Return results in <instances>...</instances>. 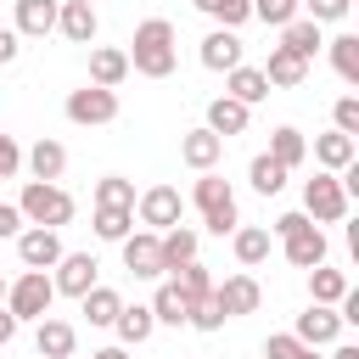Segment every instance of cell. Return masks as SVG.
Listing matches in <instances>:
<instances>
[{
	"label": "cell",
	"instance_id": "1f68e13d",
	"mask_svg": "<svg viewBox=\"0 0 359 359\" xmlns=\"http://www.w3.org/2000/svg\"><path fill=\"white\" fill-rule=\"evenodd\" d=\"M146 309H151V320H157V325H185V320H191V303L174 292V280H163V286H157V297H151Z\"/></svg>",
	"mask_w": 359,
	"mask_h": 359
},
{
	"label": "cell",
	"instance_id": "d6986e66",
	"mask_svg": "<svg viewBox=\"0 0 359 359\" xmlns=\"http://www.w3.org/2000/svg\"><path fill=\"white\" fill-rule=\"evenodd\" d=\"M180 157H185V168H196V174H208L219 157H224V140L213 135V129H191L185 140H180Z\"/></svg>",
	"mask_w": 359,
	"mask_h": 359
},
{
	"label": "cell",
	"instance_id": "ba28073f",
	"mask_svg": "<svg viewBox=\"0 0 359 359\" xmlns=\"http://www.w3.org/2000/svg\"><path fill=\"white\" fill-rule=\"evenodd\" d=\"M180 208H185V202H180V191H174V185H151V191H140V202H135L140 224H151L157 236L180 224Z\"/></svg>",
	"mask_w": 359,
	"mask_h": 359
},
{
	"label": "cell",
	"instance_id": "9c48e42d",
	"mask_svg": "<svg viewBox=\"0 0 359 359\" xmlns=\"http://www.w3.org/2000/svg\"><path fill=\"white\" fill-rule=\"evenodd\" d=\"M95 252H62L56 258V275H50V286L62 292V297H84L90 286H95Z\"/></svg>",
	"mask_w": 359,
	"mask_h": 359
},
{
	"label": "cell",
	"instance_id": "f546056e",
	"mask_svg": "<svg viewBox=\"0 0 359 359\" xmlns=\"http://www.w3.org/2000/svg\"><path fill=\"white\" fill-rule=\"evenodd\" d=\"M280 45H286L292 56H303V62H309V56H314L325 39H320V22H309V17H292V22L280 28Z\"/></svg>",
	"mask_w": 359,
	"mask_h": 359
},
{
	"label": "cell",
	"instance_id": "603a6c76",
	"mask_svg": "<svg viewBox=\"0 0 359 359\" xmlns=\"http://www.w3.org/2000/svg\"><path fill=\"white\" fill-rule=\"evenodd\" d=\"M353 151H359L353 135H337V129H331V135H314V163H320L325 174H342V168L353 163Z\"/></svg>",
	"mask_w": 359,
	"mask_h": 359
},
{
	"label": "cell",
	"instance_id": "c3c4849f",
	"mask_svg": "<svg viewBox=\"0 0 359 359\" xmlns=\"http://www.w3.org/2000/svg\"><path fill=\"white\" fill-rule=\"evenodd\" d=\"M90 359H129V353H123V348H95Z\"/></svg>",
	"mask_w": 359,
	"mask_h": 359
},
{
	"label": "cell",
	"instance_id": "6da1fadb",
	"mask_svg": "<svg viewBox=\"0 0 359 359\" xmlns=\"http://www.w3.org/2000/svg\"><path fill=\"white\" fill-rule=\"evenodd\" d=\"M129 67L140 73V79H168L174 73V62H180V50H174V22L168 17H146L140 28H135V39H129Z\"/></svg>",
	"mask_w": 359,
	"mask_h": 359
},
{
	"label": "cell",
	"instance_id": "3957f363",
	"mask_svg": "<svg viewBox=\"0 0 359 359\" xmlns=\"http://www.w3.org/2000/svg\"><path fill=\"white\" fill-rule=\"evenodd\" d=\"M191 202H196V213H202V224L213 230V236H230L236 224H241V208H236V191H230V180H219L213 168L191 185Z\"/></svg>",
	"mask_w": 359,
	"mask_h": 359
},
{
	"label": "cell",
	"instance_id": "7a4b0ae2",
	"mask_svg": "<svg viewBox=\"0 0 359 359\" xmlns=\"http://www.w3.org/2000/svg\"><path fill=\"white\" fill-rule=\"evenodd\" d=\"M275 236H280V252H286L292 269L325 264V230H320L309 213H280V219H275Z\"/></svg>",
	"mask_w": 359,
	"mask_h": 359
},
{
	"label": "cell",
	"instance_id": "ab89813d",
	"mask_svg": "<svg viewBox=\"0 0 359 359\" xmlns=\"http://www.w3.org/2000/svg\"><path fill=\"white\" fill-rule=\"evenodd\" d=\"M185 325H196V331H219V325H224V309H219V297H213V292H208V297H196Z\"/></svg>",
	"mask_w": 359,
	"mask_h": 359
},
{
	"label": "cell",
	"instance_id": "ac0fdd59",
	"mask_svg": "<svg viewBox=\"0 0 359 359\" xmlns=\"http://www.w3.org/2000/svg\"><path fill=\"white\" fill-rule=\"evenodd\" d=\"M123 79H129V56H123L118 45H95V50H90V84L118 90Z\"/></svg>",
	"mask_w": 359,
	"mask_h": 359
},
{
	"label": "cell",
	"instance_id": "5b68a950",
	"mask_svg": "<svg viewBox=\"0 0 359 359\" xmlns=\"http://www.w3.org/2000/svg\"><path fill=\"white\" fill-rule=\"evenodd\" d=\"M50 303H56V286H50L45 269H22V275L6 286V314H11L17 325H22V320H45Z\"/></svg>",
	"mask_w": 359,
	"mask_h": 359
},
{
	"label": "cell",
	"instance_id": "b9f144b4",
	"mask_svg": "<svg viewBox=\"0 0 359 359\" xmlns=\"http://www.w3.org/2000/svg\"><path fill=\"white\" fill-rule=\"evenodd\" d=\"M331 118H337V135H359V95H342L331 107Z\"/></svg>",
	"mask_w": 359,
	"mask_h": 359
},
{
	"label": "cell",
	"instance_id": "f1b7e54d",
	"mask_svg": "<svg viewBox=\"0 0 359 359\" xmlns=\"http://www.w3.org/2000/svg\"><path fill=\"white\" fill-rule=\"evenodd\" d=\"M118 309H123V297H118L112 286H90V292L79 297V314H84L90 325H112V320H118Z\"/></svg>",
	"mask_w": 359,
	"mask_h": 359
},
{
	"label": "cell",
	"instance_id": "60d3db41",
	"mask_svg": "<svg viewBox=\"0 0 359 359\" xmlns=\"http://www.w3.org/2000/svg\"><path fill=\"white\" fill-rule=\"evenodd\" d=\"M297 6L309 11V22H342L353 0H297Z\"/></svg>",
	"mask_w": 359,
	"mask_h": 359
},
{
	"label": "cell",
	"instance_id": "44dd1931",
	"mask_svg": "<svg viewBox=\"0 0 359 359\" xmlns=\"http://www.w3.org/2000/svg\"><path fill=\"white\" fill-rule=\"evenodd\" d=\"M258 73H264L269 84H280V90H297V84L309 79V62H303V56H292L286 45H275V50H269V62H264Z\"/></svg>",
	"mask_w": 359,
	"mask_h": 359
},
{
	"label": "cell",
	"instance_id": "4dcf8cb0",
	"mask_svg": "<svg viewBox=\"0 0 359 359\" xmlns=\"http://www.w3.org/2000/svg\"><path fill=\"white\" fill-rule=\"evenodd\" d=\"M269 157H275V163H280V168L292 174V168H297V163L309 157V140H303V135H297L292 123H280V129L269 135Z\"/></svg>",
	"mask_w": 359,
	"mask_h": 359
},
{
	"label": "cell",
	"instance_id": "bcb514c9",
	"mask_svg": "<svg viewBox=\"0 0 359 359\" xmlns=\"http://www.w3.org/2000/svg\"><path fill=\"white\" fill-rule=\"evenodd\" d=\"M17 50H22V45H17V28H0V67H11Z\"/></svg>",
	"mask_w": 359,
	"mask_h": 359
},
{
	"label": "cell",
	"instance_id": "30bf717a",
	"mask_svg": "<svg viewBox=\"0 0 359 359\" xmlns=\"http://www.w3.org/2000/svg\"><path fill=\"white\" fill-rule=\"evenodd\" d=\"M67 118L73 123H112L118 118V95L101 90V84H84V90L67 95Z\"/></svg>",
	"mask_w": 359,
	"mask_h": 359
},
{
	"label": "cell",
	"instance_id": "f6af8a7d",
	"mask_svg": "<svg viewBox=\"0 0 359 359\" xmlns=\"http://www.w3.org/2000/svg\"><path fill=\"white\" fill-rule=\"evenodd\" d=\"M0 236H22V213H17V202H0Z\"/></svg>",
	"mask_w": 359,
	"mask_h": 359
},
{
	"label": "cell",
	"instance_id": "f35d334b",
	"mask_svg": "<svg viewBox=\"0 0 359 359\" xmlns=\"http://www.w3.org/2000/svg\"><path fill=\"white\" fill-rule=\"evenodd\" d=\"M247 11H252L258 22H269V28H286V22L297 17V0H247Z\"/></svg>",
	"mask_w": 359,
	"mask_h": 359
},
{
	"label": "cell",
	"instance_id": "8fae6325",
	"mask_svg": "<svg viewBox=\"0 0 359 359\" xmlns=\"http://www.w3.org/2000/svg\"><path fill=\"white\" fill-rule=\"evenodd\" d=\"M17 258H22V269H56V258H62V236L34 224V230L17 236Z\"/></svg>",
	"mask_w": 359,
	"mask_h": 359
},
{
	"label": "cell",
	"instance_id": "484cf974",
	"mask_svg": "<svg viewBox=\"0 0 359 359\" xmlns=\"http://www.w3.org/2000/svg\"><path fill=\"white\" fill-rule=\"evenodd\" d=\"M230 247H236V264L252 269V264L269 258V230H264V224H236V230H230Z\"/></svg>",
	"mask_w": 359,
	"mask_h": 359
},
{
	"label": "cell",
	"instance_id": "e575fe53",
	"mask_svg": "<svg viewBox=\"0 0 359 359\" xmlns=\"http://www.w3.org/2000/svg\"><path fill=\"white\" fill-rule=\"evenodd\" d=\"M247 180H252V191H258V196H275V191L286 185V168H280V163H275V157L264 151V157H252V168H247Z\"/></svg>",
	"mask_w": 359,
	"mask_h": 359
},
{
	"label": "cell",
	"instance_id": "7dc6e473",
	"mask_svg": "<svg viewBox=\"0 0 359 359\" xmlns=\"http://www.w3.org/2000/svg\"><path fill=\"white\" fill-rule=\"evenodd\" d=\"M11 337H17V320H11V314H6V309H0V348H6V342H11Z\"/></svg>",
	"mask_w": 359,
	"mask_h": 359
},
{
	"label": "cell",
	"instance_id": "cb8c5ba5",
	"mask_svg": "<svg viewBox=\"0 0 359 359\" xmlns=\"http://www.w3.org/2000/svg\"><path fill=\"white\" fill-rule=\"evenodd\" d=\"M112 331H118V348H140V342L157 331V320H151V309H146V303H135V309H118Z\"/></svg>",
	"mask_w": 359,
	"mask_h": 359
},
{
	"label": "cell",
	"instance_id": "4fadbf2b",
	"mask_svg": "<svg viewBox=\"0 0 359 359\" xmlns=\"http://www.w3.org/2000/svg\"><path fill=\"white\" fill-rule=\"evenodd\" d=\"M213 297H219L224 320H236V314H252V309L264 303V292H258V280H252V275H230L224 286H213Z\"/></svg>",
	"mask_w": 359,
	"mask_h": 359
},
{
	"label": "cell",
	"instance_id": "2e32d148",
	"mask_svg": "<svg viewBox=\"0 0 359 359\" xmlns=\"http://www.w3.org/2000/svg\"><path fill=\"white\" fill-rule=\"evenodd\" d=\"M62 0H17V39H45L56 28Z\"/></svg>",
	"mask_w": 359,
	"mask_h": 359
},
{
	"label": "cell",
	"instance_id": "d590c367",
	"mask_svg": "<svg viewBox=\"0 0 359 359\" xmlns=\"http://www.w3.org/2000/svg\"><path fill=\"white\" fill-rule=\"evenodd\" d=\"M196 11H202V17H213V22H219V28H230V34L252 17V11H247V0H196Z\"/></svg>",
	"mask_w": 359,
	"mask_h": 359
},
{
	"label": "cell",
	"instance_id": "74e56055",
	"mask_svg": "<svg viewBox=\"0 0 359 359\" xmlns=\"http://www.w3.org/2000/svg\"><path fill=\"white\" fill-rule=\"evenodd\" d=\"M129 224H135L129 208H95V236H101V241H123Z\"/></svg>",
	"mask_w": 359,
	"mask_h": 359
},
{
	"label": "cell",
	"instance_id": "e0dca14e",
	"mask_svg": "<svg viewBox=\"0 0 359 359\" xmlns=\"http://www.w3.org/2000/svg\"><path fill=\"white\" fill-rule=\"evenodd\" d=\"M202 67H208V73H230V67H241V39H236L230 28H213V34L202 39Z\"/></svg>",
	"mask_w": 359,
	"mask_h": 359
},
{
	"label": "cell",
	"instance_id": "681fc988",
	"mask_svg": "<svg viewBox=\"0 0 359 359\" xmlns=\"http://www.w3.org/2000/svg\"><path fill=\"white\" fill-rule=\"evenodd\" d=\"M331 359H359V348H353V342H342V348H337Z\"/></svg>",
	"mask_w": 359,
	"mask_h": 359
},
{
	"label": "cell",
	"instance_id": "83f0119b",
	"mask_svg": "<svg viewBox=\"0 0 359 359\" xmlns=\"http://www.w3.org/2000/svg\"><path fill=\"white\" fill-rule=\"evenodd\" d=\"M342 292H348V275H342V269H325V264L309 269V297H314L320 309H337Z\"/></svg>",
	"mask_w": 359,
	"mask_h": 359
},
{
	"label": "cell",
	"instance_id": "9a60e30c",
	"mask_svg": "<svg viewBox=\"0 0 359 359\" xmlns=\"http://www.w3.org/2000/svg\"><path fill=\"white\" fill-rule=\"evenodd\" d=\"M34 348H39V359H67V353L79 348V331H73L67 320L45 314V320H39V331H34Z\"/></svg>",
	"mask_w": 359,
	"mask_h": 359
},
{
	"label": "cell",
	"instance_id": "8d00e7d4",
	"mask_svg": "<svg viewBox=\"0 0 359 359\" xmlns=\"http://www.w3.org/2000/svg\"><path fill=\"white\" fill-rule=\"evenodd\" d=\"M174 292H180L185 303H196V297L213 292V275H208L202 264H185V269H174Z\"/></svg>",
	"mask_w": 359,
	"mask_h": 359
},
{
	"label": "cell",
	"instance_id": "ffe728a7",
	"mask_svg": "<svg viewBox=\"0 0 359 359\" xmlns=\"http://www.w3.org/2000/svg\"><path fill=\"white\" fill-rule=\"evenodd\" d=\"M56 28L73 39V45H90L95 39V6H84V0H62V11H56Z\"/></svg>",
	"mask_w": 359,
	"mask_h": 359
},
{
	"label": "cell",
	"instance_id": "5bb4252c",
	"mask_svg": "<svg viewBox=\"0 0 359 359\" xmlns=\"http://www.w3.org/2000/svg\"><path fill=\"white\" fill-rule=\"evenodd\" d=\"M22 163H28V174H34V180L56 185V180H62V168H67V146H62V140H34V146L22 151Z\"/></svg>",
	"mask_w": 359,
	"mask_h": 359
},
{
	"label": "cell",
	"instance_id": "f907efd6",
	"mask_svg": "<svg viewBox=\"0 0 359 359\" xmlns=\"http://www.w3.org/2000/svg\"><path fill=\"white\" fill-rule=\"evenodd\" d=\"M297 359H320V353H314V348H303V353H297Z\"/></svg>",
	"mask_w": 359,
	"mask_h": 359
},
{
	"label": "cell",
	"instance_id": "8992f818",
	"mask_svg": "<svg viewBox=\"0 0 359 359\" xmlns=\"http://www.w3.org/2000/svg\"><path fill=\"white\" fill-rule=\"evenodd\" d=\"M303 213H309L314 224H337V219L348 213V191H342V180L320 168V174L303 185Z\"/></svg>",
	"mask_w": 359,
	"mask_h": 359
},
{
	"label": "cell",
	"instance_id": "52a82bcc",
	"mask_svg": "<svg viewBox=\"0 0 359 359\" xmlns=\"http://www.w3.org/2000/svg\"><path fill=\"white\" fill-rule=\"evenodd\" d=\"M118 247H123V269H129L135 280H157V275H163V247H157V230H129Z\"/></svg>",
	"mask_w": 359,
	"mask_h": 359
},
{
	"label": "cell",
	"instance_id": "277c9868",
	"mask_svg": "<svg viewBox=\"0 0 359 359\" xmlns=\"http://www.w3.org/2000/svg\"><path fill=\"white\" fill-rule=\"evenodd\" d=\"M17 213L22 224H39V230H62L73 219V196L62 185H45V180H28L22 196H17Z\"/></svg>",
	"mask_w": 359,
	"mask_h": 359
},
{
	"label": "cell",
	"instance_id": "7402d4cb",
	"mask_svg": "<svg viewBox=\"0 0 359 359\" xmlns=\"http://www.w3.org/2000/svg\"><path fill=\"white\" fill-rule=\"evenodd\" d=\"M157 247H163V275H174V269H185V264H196V230H185V224L163 230V236H157Z\"/></svg>",
	"mask_w": 359,
	"mask_h": 359
},
{
	"label": "cell",
	"instance_id": "4316f807",
	"mask_svg": "<svg viewBox=\"0 0 359 359\" xmlns=\"http://www.w3.org/2000/svg\"><path fill=\"white\" fill-rule=\"evenodd\" d=\"M247 112H252V107H241V101L219 95V101L208 107V129H213L219 140H230V135H241V129H247Z\"/></svg>",
	"mask_w": 359,
	"mask_h": 359
},
{
	"label": "cell",
	"instance_id": "d6a6232c",
	"mask_svg": "<svg viewBox=\"0 0 359 359\" xmlns=\"http://www.w3.org/2000/svg\"><path fill=\"white\" fill-rule=\"evenodd\" d=\"M331 67L342 84H359V34H337L331 39Z\"/></svg>",
	"mask_w": 359,
	"mask_h": 359
},
{
	"label": "cell",
	"instance_id": "836d02e7",
	"mask_svg": "<svg viewBox=\"0 0 359 359\" xmlns=\"http://www.w3.org/2000/svg\"><path fill=\"white\" fill-rule=\"evenodd\" d=\"M95 208H129L135 213V180H123V174L95 180Z\"/></svg>",
	"mask_w": 359,
	"mask_h": 359
},
{
	"label": "cell",
	"instance_id": "816d5d0a",
	"mask_svg": "<svg viewBox=\"0 0 359 359\" xmlns=\"http://www.w3.org/2000/svg\"><path fill=\"white\" fill-rule=\"evenodd\" d=\"M0 297H6V280H0Z\"/></svg>",
	"mask_w": 359,
	"mask_h": 359
},
{
	"label": "cell",
	"instance_id": "7c38bea8",
	"mask_svg": "<svg viewBox=\"0 0 359 359\" xmlns=\"http://www.w3.org/2000/svg\"><path fill=\"white\" fill-rule=\"evenodd\" d=\"M337 331H342V320H337V309H320V303H309L303 314H297V342L303 348H325V342H337Z\"/></svg>",
	"mask_w": 359,
	"mask_h": 359
},
{
	"label": "cell",
	"instance_id": "d4e9b609",
	"mask_svg": "<svg viewBox=\"0 0 359 359\" xmlns=\"http://www.w3.org/2000/svg\"><path fill=\"white\" fill-rule=\"evenodd\" d=\"M224 84H230L224 95H230V101H241V107H252V101H264V95H269V79H264L258 67H247V62H241V67H230V73H224Z\"/></svg>",
	"mask_w": 359,
	"mask_h": 359
},
{
	"label": "cell",
	"instance_id": "f5cc1de1",
	"mask_svg": "<svg viewBox=\"0 0 359 359\" xmlns=\"http://www.w3.org/2000/svg\"><path fill=\"white\" fill-rule=\"evenodd\" d=\"M84 6H90V0H84Z\"/></svg>",
	"mask_w": 359,
	"mask_h": 359
},
{
	"label": "cell",
	"instance_id": "7bdbcfd3",
	"mask_svg": "<svg viewBox=\"0 0 359 359\" xmlns=\"http://www.w3.org/2000/svg\"><path fill=\"white\" fill-rule=\"evenodd\" d=\"M303 353V342L292 337V331H275L269 342H264V359H297Z\"/></svg>",
	"mask_w": 359,
	"mask_h": 359
},
{
	"label": "cell",
	"instance_id": "ee69618b",
	"mask_svg": "<svg viewBox=\"0 0 359 359\" xmlns=\"http://www.w3.org/2000/svg\"><path fill=\"white\" fill-rule=\"evenodd\" d=\"M17 168H22V146H17L11 135H0V180H11Z\"/></svg>",
	"mask_w": 359,
	"mask_h": 359
}]
</instances>
